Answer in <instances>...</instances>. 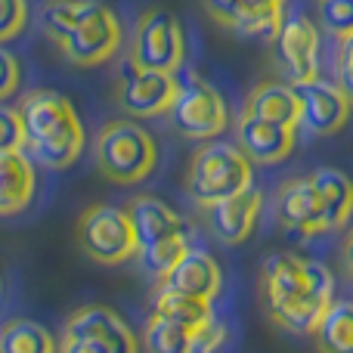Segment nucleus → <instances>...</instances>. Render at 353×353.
Returning <instances> with one entry per match:
<instances>
[{
  "instance_id": "obj_7",
  "label": "nucleus",
  "mask_w": 353,
  "mask_h": 353,
  "mask_svg": "<svg viewBox=\"0 0 353 353\" xmlns=\"http://www.w3.org/2000/svg\"><path fill=\"white\" fill-rule=\"evenodd\" d=\"M78 245L90 261L103 267H118L137 257V239L128 211L115 205H90L78 220Z\"/></svg>"
},
{
  "instance_id": "obj_19",
  "label": "nucleus",
  "mask_w": 353,
  "mask_h": 353,
  "mask_svg": "<svg viewBox=\"0 0 353 353\" xmlns=\"http://www.w3.org/2000/svg\"><path fill=\"white\" fill-rule=\"evenodd\" d=\"M245 112L263 118V121L282 124V128H298L301 124V99L294 84L288 87L285 81H263L245 99Z\"/></svg>"
},
{
  "instance_id": "obj_25",
  "label": "nucleus",
  "mask_w": 353,
  "mask_h": 353,
  "mask_svg": "<svg viewBox=\"0 0 353 353\" xmlns=\"http://www.w3.org/2000/svg\"><path fill=\"white\" fill-rule=\"evenodd\" d=\"M90 0H47L41 6V28L47 37H53L56 43H62L72 28L78 25V19L87 12Z\"/></svg>"
},
{
  "instance_id": "obj_2",
  "label": "nucleus",
  "mask_w": 353,
  "mask_h": 353,
  "mask_svg": "<svg viewBox=\"0 0 353 353\" xmlns=\"http://www.w3.org/2000/svg\"><path fill=\"white\" fill-rule=\"evenodd\" d=\"M25 130V146L41 165L65 171L84 155L87 134L74 105L56 90H31L16 105Z\"/></svg>"
},
{
  "instance_id": "obj_28",
  "label": "nucleus",
  "mask_w": 353,
  "mask_h": 353,
  "mask_svg": "<svg viewBox=\"0 0 353 353\" xmlns=\"http://www.w3.org/2000/svg\"><path fill=\"white\" fill-rule=\"evenodd\" d=\"M25 146V130H22V118L16 109L0 105V152H12V149Z\"/></svg>"
},
{
  "instance_id": "obj_30",
  "label": "nucleus",
  "mask_w": 353,
  "mask_h": 353,
  "mask_svg": "<svg viewBox=\"0 0 353 353\" xmlns=\"http://www.w3.org/2000/svg\"><path fill=\"white\" fill-rule=\"evenodd\" d=\"M338 84L347 93V99L353 103V37L338 41Z\"/></svg>"
},
{
  "instance_id": "obj_10",
  "label": "nucleus",
  "mask_w": 353,
  "mask_h": 353,
  "mask_svg": "<svg viewBox=\"0 0 353 353\" xmlns=\"http://www.w3.org/2000/svg\"><path fill=\"white\" fill-rule=\"evenodd\" d=\"M180 90V78L168 72H149L128 59V68L118 78V109L128 112V118H159L168 115Z\"/></svg>"
},
{
  "instance_id": "obj_27",
  "label": "nucleus",
  "mask_w": 353,
  "mask_h": 353,
  "mask_svg": "<svg viewBox=\"0 0 353 353\" xmlns=\"http://www.w3.org/2000/svg\"><path fill=\"white\" fill-rule=\"evenodd\" d=\"M28 25V0H0V43L19 37Z\"/></svg>"
},
{
  "instance_id": "obj_15",
  "label": "nucleus",
  "mask_w": 353,
  "mask_h": 353,
  "mask_svg": "<svg viewBox=\"0 0 353 353\" xmlns=\"http://www.w3.org/2000/svg\"><path fill=\"white\" fill-rule=\"evenodd\" d=\"M276 214L285 230L298 232V236H319L325 230V214L319 205V195L313 189L310 176H294V180L282 183L279 195H276Z\"/></svg>"
},
{
  "instance_id": "obj_3",
  "label": "nucleus",
  "mask_w": 353,
  "mask_h": 353,
  "mask_svg": "<svg viewBox=\"0 0 353 353\" xmlns=\"http://www.w3.org/2000/svg\"><path fill=\"white\" fill-rule=\"evenodd\" d=\"M124 211H128L130 226H134L137 257H140L143 270L152 273L155 279H161L189 248V232L192 230L159 195H137Z\"/></svg>"
},
{
  "instance_id": "obj_32",
  "label": "nucleus",
  "mask_w": 353,
  "mask_h": 353,
  "mask_svg": "<svg viewBox=\"0 0 353 353\" xmlns=\"http://www.w3.org/2000/svg\"><path fill=\"white\" fill-rule=\"evenodd\" d=\"M341 261H344V267L353 273V230L347 232V239H344V245H341Z\"/></svg>"
},
{
  "instance_id": "obj_14",
  "label": "nucleus",
  "mask_w": 353,
  "mask_h": 353,
  "mask_svg": "<svg viewBox=\"0 0 353 353\" xmlns=\"http://www.w3.org/2000/svg\"><path fill=\"white\" fill-rule=\"evenodd\" d=\"M236 146L248 155L251 165H279L294 149V130L242 109L236 121Z\"/></svg>"
},
{
  "instance_id": "obj_24",
  "label": "nucleus",
  "mask_w": 353,
  "mask_h": 353,
  "mask_svg": "<svg viewBox=\"0 0 353 353\" xmlns=\"http://www.w3.org/2000/svg\"><path fill=\"white\" fill-rule=\"evenodd\" d=\"M140 347L146 353H195V341H192V332H186L183 325L152 313L146 329H143Z\"/></svg>"
},
{
  "instance_id": "obj_8",
  "label": "nucleus",
  "mask_w": 353,
  "mask_h": 353,
  "mask_svg": "<svg viewBox=\"0 0 353 353\" xmlns=\"http://www.w3.org/2000/svg\"><path fill=\"white\" fill-rule=\"evenodd\" d=\"M130 62L149 72L176 74L186 62V37L180 22L165 10H146L130 41Z\"/></svg>"
},
{
  "instance_id": "obj_23",
  "label": "nucleus",
  "mask_w": 353,
  "mask_h": 353,
  "mask_svg": "<svg viewBox=\"0 0 353 353\" xmlns=\"http://www.w3.org/2000/svg\"><path fill=\"white\" fill-rule=\"evenodd\" d=\"M0 353H59V344L37 319H6L0 325Z\"/></svg>"
},
{
  "instance_id": "obj_31",
  "label": "nucleus",
  "mask_w": 353,
  "mask_h": 353,
  "mask_svg": "<svg viewBox=\"0 0 353 353\" xmlns=\"http://www.w3.org/2000/svg\"><path fill=\"white\" fill-rule=\"evenodd\" d=\"M59 353H115L109 344L97 341V338H87V335H65L62 332V350Z\"/></svg>"
},
{
  "instance_id": "obj_6",
  "label": "nucleus",
  "mask_w": 353,
  "mask_h": 353,
  "mask_svg": "<svg viewBox=\"0 0 353 353\" xmlns=\"http://www.w3.org/2000/svg\"><path fill=\"white\" fill-rule=\"evenodd\" d=\"M171 121L189 140H217L230 128V105L220 97V90L205 81L199 72H189L180 81V90L171 105Z\"/></svg>"
},
{
  "instance_id": "obj_26",
  "label": "nucleus",
  "mask_w": 353,
  "mask_h": 353,
  "mask_svg": "<svg viewBox=\"0 0 353 353\" xmlns=\"http://www.w3.org/2000/svg\"><path fill=\"white\" fill-rule=\"evenodd\" d=\"M319 22L332 37H353V0H319Z\"/></svg>"
},
{
  "instance_id": "obj_9",
  "label": "nucleus",
  "mask_w": 353,
  "mask_h": 353,
  "mask_svg": "<svg viewBox=\"0 0 353 353\" xmlns=\"http://www.w3.org/2000/svg\"><path fill=\"white\" fill-rule=\"evenodd\" d=\"M121 22L112 12V6L90 0L87 12L78 19V25L72 28V34L59 43L62 56H65L72 65L90 68V65H103L112 56L121 50Z\"/></svg>"
},
{
  "instance_id": "obj_20",
  "label": "nucleus",
  "mask_w": 353,
  "mask_h": 353,
  "mask_svg": "<svg viewBox=\"0 0 353 353\" xmlns=\"http://www.w3.org/2000/svg\"><path fill=\"white\" fill-rule=\"evenodd\" d=\"M325 214V230H344L353 217V180L338 168H319L310 174Z\"/></svg>"
},
{
  "instance_id": "obj_4",
  "label": "nucleus",
  "mask_w": 353,
  "mask_h": 353,
  "mask_svg": "<svg viewBox=\"0 0 353 353\" xmlns=\"http://www.w3.org/2000/svg\"><path fill=\"white\" fill-rule=\"evenodd\" d=\"M93 159L105 180L118 186H137L159 165V143L134 118H115L103 124L93 140Z\"/></svg>"
},
{
  "instance_id": "obj_13",
  "label": "nucleus",
  "mask_w": 353,
  "mask_h": 353,
  "mask_svg": "<svg viewBox=\"0 0 353 353\" xmlns=\"http://www.w3.org/2000/svg\"><path fill=\"white\" fill-rule=\"evenodd\" d=\"M263 211V192L251 183L242 192L226 195V199L208 205V217H211L214 236L223 245H242L254 236L257 220Z\"/></svg>"
},
{
  "instance_id": "obj_21",
  "label": "nucleus",
  "mask_w": 353,
  "mask_h": 353,
  "mask_svg": "<svg viewBox=\"0 0 353 353\" xmlns=\"http://www.w3.org/2000/svg\"><path fill=\"white\" fill-rule=\"evenodd\" d=\"M152 313L161 319H171V323L183 325L186 332H201L214 323V310H211V301H201L192 298V294H183L171 285H161L155 292L152 301Z\"/></svg>"
},
{
  "instance_id": "obj_1",
  "label": "nucleus",
  "mask_w": 353,
  "mask_h": 353,
  "mask_svg": "<svg viewBox=\"0 0 353 353\" xmlns=\"http://www.w3.org/2000/svg\"><path fill=\"white\" fill-rule=\"evenodd\" d=\"M261 294L273 325L292 335H310L335 301V276L319 261L276 251L261 267Z\"/></svg>"
},
{
  "instance_id": "obj_29",
  "label": "nucleus",
  "mask_w": 353,
  "mask_h": 353,
  "mask_svg": "<svg viewBox=\"0 0 353 353\" xmlns=\"http://www.w3.org/2000/svg\"><path fill=\"white\" fill-rule=\"evenodd\" d=\"M19 81H22V68H19V59L10 53L6 47H0V103L6 97L19 90Z\"/></svg>"
},
{
  "instance_id": "obj_5",
  "label": "nucleus",
  "mask_w": 353,
  "mask_h": 353,
  "mask_svg": "<svg viewBox=\"0 0 353 353\" xmlns=\"http://www.w3.org/2000/svg\"><path fill=\"white\" fill-rule=\"evenodd\" d=\"M251 183H254V165L236 143L226 140H208L192 155L186 171V192L201 208L242 192Z\"/></svg>"
},
{
  "instance_id": "obj_33",
  "label": "nucleus",
  "mask_w": 353,
  "mask_h": 353,
  "mask_svg": "<svg viewBox=\"0 0 353 353\" xmlns=\"http://www.w3.org/2000/svg\"><path fill=\"white\" fill-rule=\"evenodd\" d=\"M251 3L261 6V10H276V12H282V10H285L288 0H251Z\"/></svg>"
},
{
  "instance_id": "obj_16",
  "label": "nucleus",
  "mask_w": 353,
  "mask_h": 353,
  "mask_svg": "<svg viewBox=\"0 0 353 353\" xmlns=\"http://www.w3.org/2000/svg\"><path fill=\"white\" fill-rule=\"evenodd\" d=\"M65 335H87L97 341L109 344L115 353H140V338L137 332L118 316L112 307L105 304H87L78 307L72 316L65 319Z\"/></svg>"
},
{
  "instance_id": "obj_11",
  "label": "nucleus",
  "mask_w": 353,
  "mask_h": 353,
  "mask_svg": "<svg viewBox=\"0 0 353 353\" xmlns=\"http://www.w3.org/2000/svg\"><path fill=\"white\" fill-rule=\"evenodd\" d=\"M276 65L288 84H304L319 78V28L310 16L292 12L282 16V25L273 37Z\"/></svg>"
},
{
  "instance_id": "obj_18",
  "label": "nucleus",
  "mask_w": 353,
  "mask_h": 353,
  "mask_svg": "<svg viewBox=\"0 0 353 353\" xmlns=\"http://www.w3.org/2000/svg\"><path fill=\"white\" fill-rule=\"evenodd\" d=\"M34 165L22 149L0 152V217L22 214L34 199Z\"/></svg>"
},
{
  "instance_id": "obj_22",
  "label": "nucleus",
  "mask_w": 353,
  "mask_h": 353,
  "mask_svg": "<svg viewBox=\"0 0 353 353\" xmlns=\"http://www.w3.org/2000/svg\"><path fill=\"white\" fill-rule=\"evenodd\" d=\"M310 335L319 353H353V301H332Z\"/></svg>"
},
{
  "instance_id": "obj_12",
  "label": "nucleus",
  "mask_w": 353,
  "mask_h": 353,
  "mask_svg": "<svg viewBox=\"0 0 353 353\" xmlns=\"http://www.w3.org/2000/svg\"><path fill=\"white\" fill-rule=\"evenodd\" d=\"M294 90L301 99V128L310 130L313 137H332L344 130V124L350 121L353 103L341 90V84L313 78L304 84H294Z\"/></svg>"
},
{
  "instance_id": "obj_17",
  "label": "nucleus",
  "mask_w": 353,
  "mask_h": 353,
  "mask_svg": "<svg viewBox=\"0 0 353 353\" xmlns=\"http://www.w3.org/2000/svg\"><path fill=\"white\" fill-rule=\"evenodd\" d=\"M161 285H171L183 294H192L201 301H214L223 288V273H220L217 261L201 248H186L180 261L161 276Z\"/></svg>"
}]
</instances>
